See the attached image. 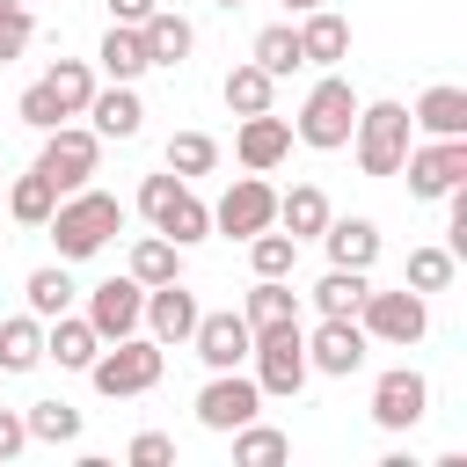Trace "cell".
I'll use <instances>...</instances> for the list:
<instances>
[{"label": "cell", "instance_id": "cell-4", "mask_svg": "<svg viewBox=\"0 0 467 467\" xmlns=\"http://www.w3.org/2000/svg\"><path fill=\"white\" fill-rule=\"evenodd\" d=\"M88 379H95V394H109V401L146 394V387L161 379V343H153V336H117V350H95Z\"/></svg>", "mask_w": 467, "mask_h": 467}, {"label": "cell", "instance_id": "cell-45", "mask_svg": "<svg viewBox=\"0 0 467 467\" xmlns=\"http://www.w3.org/2000/svg\"><path fill=\"white\" fill-rule=\"evenodd\" d=\"M285 7H299V15H306V7H321V0H285Z\"/></svg>", "mask_w": 467, "mask_h": 467}, {"label": "cell", "instance_id": "cell-47", "mask_svg": "<svg viewBox=\"0 0 467 467\" xmlns=\"http://www.w3.org/2000/svg\"><path fill=\"white\" fill-rule=\"evenodd\" d=\"M0 7H15V0H0Z\"/></svg>", "mask_w": 467, "mask_h": 467}, {"label": "cell", "instance_id": "cell-29", "mask_svg": "<svg viewBox=\"0 0 467 467\" xmlns=\"http://www.w3.org/2000/svg\"><path fill=\"white\" fill-rule=\"evenodd\" d=\"M365 292H372V285H365V270H343V263H336V270L314 285V306H321V314H358V306H365Z\"/></svg>", "mask_w": 467, "mask_h": 467}, {"label": "cell", "instance_id": "cell-35", "mask_svg": "<svg viewBox=\"0 0 467 467\" xmlns=\"http://www.w3.org/2000/svg\"><path fill=\"white\" fill-rule=\"evenodd\" d=\"M22 423H29V438H44V445H66V438H80V409H73V401H36Z\"/></svg>", "mask_w": 467, "mask_h": 467}, {"label": "cell", "instance_id": "cell-41", "mask_svg": "<svg viewBox=\"0 0 467 467\" xmlns=\"http://www.w3.org/2000/svg\"><path fill=\"white\" fill-rule=\"evenodd\" d=\"M29 29H36V22H29V15H22V0H15V7H0V66H7V58H22V51H29Z\"/></svg>", "mask_w": 467, "mask_h": 467}, {"label": "cell", "instance_id": "cell-33", "mask_svg": "<svg viewBox=\"0 0 467 467\" xmlns=\"http://www.w3.org/2000/svg\"><path fill=\"white\" fill-rule=\"evenodd\" d=\"M255 66H263L270 80H277V73H292V66H306V58H299V29H292V22L263 29V36H255Z\"/></svg>", "mask_w": 467, "mask_h": 467}, {"label": "cell", "instance_id": "cell-23", "mask_svg": "<svg viewBox=\"0 0 467 467\" xmlns=\"http://www.w3.org/2000/svg\"><path fill=\"white\" fill-rule=\"evenodd\" d=\"M248 328H277V321H299V292L285 285V277H255V292H248V314H241Z\"/></svg>", "mask_w": 467, "mask_h": 467}, {"label": "cell", "instance_id": "cell-44", "mask_svg": "<svg viewBox=\"0 0 467 467\" xmlns=\"http://www.w3.org/2000/svg\"><path fill=\"white\" fill-rule=\"evenodd\" d=\"M109 15H117V22H131V29H139V22H146V15H153V0H109Z\"/></svg>", "mask_w": 467, "mask_h": 467}, {"label": "cell", "instance_id": "cell-2", "mask_svg": "<svg viewBox=\"0 0 467 467\" xmlns=\"http://www.w3.org/2000/svg\"><path fill=\"white\" fill-rule=\"evenodd\" d=\"M350 139H358V168L365 175H401V161H409V109L401 102H365Z\"/></svg>", "mask_w": 467, "mask_h": 467}, {"label": "cell", "instance_id": "cell-32", "mask_svg": "<svg viewBox=\"0 0 467 467\" xmlns=\"http://www.w3.org/2000/svg\"><path fill=\"white\" fill-rule=\"evenodd\" d=\"M285 452H292V445H285V431H263L255 416L234 431V460H241V467H277Z\"/></svg>", "mask_w": 467, "mask_h": 467}, {"label": "cell", "instance_id": "cell-15", "mask_svg": "<svg viewBox=\"0 0 467 467\" xmlns=\"http://www.w3.org/2000/svg\"><path fill=\"white\" fill-rule=\"evenodd\" d=\"M197 314H204V306H197V292H182L175 277H168V285H146V314H139V321L153 328V343H190Z\"/></svg>", "mask_w": 467, "mask_h": 467}, {"label": "cell", "instance_id": "cell-19", "mask_svg": "<svg viewBox=\"0 0 467 467\" xmlns=\"http://www.w3.org/2000/svg\"><path fill=\"white\" fill-rule=\"evenodd\" d=\"M343 51H350V22L328 15V7H306V22H299V58H306V66H336Z\"/></svg>", "mask_w": 467, "mask_h": 467}, {"label": "cell", "instance_id": "cell-10", "mask_svg": "<svg viewBox=\"0 0 467 467\" xmlns=\"http://www.w3.org/2000/svg\"><path fill=\"white\" fill-rule=\"evenodd\" d=\"M365 365V328L350 321V314H321V328L306 336V372H336V379H350Z\"/></svg>", "mask_w": 467, "mask_h": 467}, {"label": "cell", "instance_id": "cell-8", "mask_svg": "<svg viewBox=\"0 0 467 467\" xmlns=\"http://www.w3.org/2000/svg\"><path fill=\"white\" fill-rule=\"evenodd\" d=\"M358 321H365V336H379V343H423V328H431L423 292H365Z\"/></svg>", "mask_w": 467, "mask_h": 467}, {"label": "cell", "instance_id": "cell-5", "mask_svg": "<svg viewBox=\"0 0 467 467\" xmlns=\"http://www.w3.org/2000/svg\"><path fill=\"white\" fill-rule=\"evenodd\" d=\"M248 358H255V387H263V394H299V387H306V336H299V321L255 328Z\"/></svg>", "mask_w": 467, "mask_h": 467}, {"label": "cell", "instance_id": "cell-11", "mask_svg": "<svg viewBox=\"0 0 467 467\" xmlns=\"http://www.w3.org/2000/svg\"><path fill=\"white\" fill-rule=\"evenodd\" d=\"M139 314H146V285H139V277H109V285H95V292H88V328H95L102 343L131 336V328H139Z\"/></svg>", "mask_w": 467, "mask_h": 467}, {"label": "cell", "instance_id": "cell-9", "mask_svg": "<svg viewBox=\"0 0 467 467\" xmlns=\"http://www.w3.org/2000/svg\"><path fill=\"white\" fill-rule=\"evenodd\" d=\"M409 197H445L452 182H467V139H431V146H409Z\"/></svg>", "mask_w": 467, "mask_h": 467}, {"label": "cell", "instance_id": "cell-7", "mask_svg": "<svg viewBox=\"0 0 467 467\" xmlns=\"http://www.w3.org/2000/svg\"><path fill=\"white\" fill-rule=\"evenodd\" d=\"M95 153H102V139L95 131H73V124H51L44 131V153H36V175L66 197V190H80L88 175H95Z\"/></svg>", "mask_w": 467, "mask_h": 467}, {"label": "cell", "instance_id": "cell-42", "mask_svg": "<svg viewBox=\"0 0 467 467\" xmlns=\"http://www.w3.org/2000/svg\"><path fill=\"white\" fill-rule=\"evenodd\" d=\"M168 460H175V438H161V431L131 438V467H168Z\"/></svg>", "mask_w": 467, "mask_h": 467}, {"label": "cell", "instance_id": "cell-31", "mask_svg": "<svg viewBox=\"0 0 467 467\" xmlns=\"http://www.w3.org/2000/svg\"><path fill=\"white\" fill-rule=\"evenodd\" d=\"M248 263H255V277H292V263H299V241L292 234H248Z\"/></svg>", "mask_w": 467, "mask_h": 467}, {"label": "cell", "instance_id": "cell-6", "mask_svg": "<svg viewBox=\"0 0 467 467\" xmlns=\"http://www.w3.org/2000/svg\"><path fill=\"white\" fill-rule=\"evenodd\" d=\"M350 124H358V95H350V80H321L314 95H306V109H299V139L306 146H350Z\"/></svg>", "mask_w": 467, "mask_h": 467}, {"label": "cell", "instance_id": "cell-26", "mask_svg": "<svg viewBox=\"0 0 467 467\" xmlns=\"http://www.w3.org/2000/svg\"><path fill=\"white\" fill-rule=\"evenodd\" d=\"M277 219L292 226V241H306V234H321V226H328V197H321L314 182H299V190H285V197H277Z\"/></svg>", "mask_w": 467, "mask_h": 467}, {"label": "cell", "instance_id": "cell-27", "mask_svg": "<svg viewBox=\"0 0 467 467\" xmlns=\"http://www.w3.org/2000/svg\"><path fill=\"white\" fill-rule=\"evenodd\" d=\"M44 365V328L22 314V321H0V372H29Z\"/></svg>", "mask_w": 467, "mask_h": 467}, {"label": "cell", "instance_id": "cell-3", "mask_svg": "<svg viewBox=\"0 0 467 467\" xmlns=\"http://www.w3.org/2000/svg\"><path fill=\"white\" fill-rule=\"evenodd\" d=\"M139 212H146L175 248H190V241H204V234H212V212L182 190V175H146V182H139Z\"/></svg>", "mask_w": 467, "mask_h": 467}, {"label": "cell", "instance_id": "cell-28", "mask_svg": "<svg viewBox=\"0 0 467 467\" xmlns=\"http://www.w3.org/2000/svg\"><path fill=\"white\" fill-rule=\"evenodd\" d=\"M270 88H277V80L248 58V66H234V73H226V109H234V117H255V109H270Z\"/></svg>", "mask_w": 467, "mask_h": 467}, {"label": "cell", "instance_id": "cell-1", "mask_svg": "<svg viewBox=\"0 0 467 467\" xmlns=\"http://www.w3.org/2000/svg\"><path fill=\"white\" fill-rule=\"evenodd\" d=\"M44 226H51L58 255H66V263H80V255H95L109 234H124V204H117L109 190H66V204H58Z\"/></svg>", "mask_w": 467, "mask_h": 467}, {"label": "cell", "instance_id": "cell-16", "mask_svg": "<svg viewBox=\"0 0 467 467\" xmlns=\"http://www.w3.org/2000/svg\"><path fill=\"white\" fill-rule=\"evenodd\" d=\"M248 343H255V328H248L241 314H197V328H190V350H197L212 372L241 365V358H248Z\"/></svg>", "mask_w": 467, "mask_h": 467}, {"label": "cell", "instance_id": "cell-34", "mask_svg": "<svg viewBox=\"0 0 467 467\" xmlns=\"http://www.w3.org/2000/svg\"><path fill=\"white\" fill-rule=\"evenodd\" d=\"M175 255H182V248H175L168 234H146V241L131 248V277H139V285H168V277H175Z\"/></svg>", "mask_w": 467, "mask_h": 467}, {"label": "cell", "instance_id": "cell-46", "mask_svg": "<svg viewBox=\"0 0 467 467\" xmlns=\"http://www.w3.org/2000/svg\"><path fill=\"white\" fill-rule=\"evenodd\" d=\"M219 7H241V0H219Z\"/></svg>", "mask_w": 467, "mask_h": 467}, {"label": "cell", "instance_id": "cell-36", "mask_svg": "<svg viewBox=\"0 0 467 467\" xmlns=\"http://www.w3.org/2000/svg\"><path fill=\"white\" fill-rule=\"evenodd\" d=\"M7 204H15V219H22V226H44V219L58 212V190H51L44 175H22V182L7 190Z\"/></svg>", "mask_w": 467, "mask_h": 467}, {"label": "cell", "instance_id": "cell-22", "mask_svg": "<svg viewBox=\"0 0 467 467\" xmlns=\"http://www.w3.org/2000/svg\"><path fill=\"white\" fill-rule=\"evenodd\" d=\"M88 117H95V139H131V131L146 124V109H139L131 80H117L109 95H88Z\"/></svg>", "mask_w": 467, "mask_h": 467}, {"label": "cell", "instance_id": "cell-12", "mask_svg": "<svg viewBox=\"0 0 467 467\" xmlns=\"http://www.w3.org/2000/svg\"><path fill=\"white\" fill-rule=\"evenodd\" d=\"M270 219H277V190H270V182H255V175H241V182L219 197V212H212V226H219V234H234V241L263 234Z\"/></svg>", "mask_w": 467, "mask_h": 467}, {"label": "cell", "instance_id": "cell-25", "mask_svg": "<svg viewBox=\"0 0 467 467\" xmlns=\"http://www.w3.org/2000/svg\"><path fill=\"white\" fill-rule=\"evenodd\" d=\"M95 58H102V73H109V80H139V73H146V44H139V29H131V22H109V36H102V51H95Z\"/></svg>", "mask_w": 467, "mask_h": 467}, {"label": "cell", "instance_id": "cell-14", "mask_svg": "<svg viewBox=\"0 0 467 467\" xmlns=\"http://www.w3.org/2000/svg\"><path fill=\"white\" fill-rule=\"evenodd\" d=\"M255 401H263V387H255V379H241V372L226 365V372L197 394V423H204V431H241V423L255 416Z\"/></svg>", "mask_w": 467, "mask_h": 467}, {"label": "cell", "instance_id": "cell-38", "mask_svg": "<svg viewBox=\"0 0 467 467\" xmlns=\"http://www.w3.org/2000/svg\"><path fill=\"white\" fill-rule=\"evenodd\" d=\"M66 306H73V277H66V270H36V277H29V314H36V321H58Z\"/></svg>", "mask_w": 467, "mask_h": 467}, {"label": "cell", "instance_id": "cell-37", "mask_svg": "<svg viewBox=\"0 0 467 467\" xmlns=\"http://www.w3.org/2000/svg\"><path fill=\"white\" fill-rule=\"evenodd\" d=\"M452 248H409V292H445L452 285Z\"/></svg>", "mask_w": 467, "mask_h": 467}, {"label": "cell", "instance_id": "cell-30", "mask_svg": "<svg viewBox=\"0 0 467 467\" xmlns=\"http://www.w3.org/2000/svg\"><path fill=\"white\" fill-rule=\"evenodd\" d=\"M44 88L58 95V109H66V117H80V109H88V95H95V73H88L80 58H58V66L44 73Z\"/></svg>", "mask_w": 467, "mask_h": 467}, {"label": "cell", "instance_id": "cell-18", "mask_svg": "<svg viewBox=\"0 0 467 467\" xmlns=\"http://www.w3.org/2000/svg\"><path fill=\"white\" fill-rule=\"evenodd\" d=\"M139 44H146V66H182L197 36H190V22H182V15H168V7H153V15L139 22Z\"/></svg>", "mask_w": 467, "mask_h": 467}, {"label": "cell", "instance_id": "cell-20", "mask_svg": "<svg viewBox=\"0 0 467 467\" xmlns=\"http://www.w3.org/2000/svg\"><path fill=\"white\" fill-rule=\"evenodd\" d=\"M409 124H423L431 139H467V88H423Z\"/></svg>", "mask_w": 467, "mask_h": 467}, {"label": "cell", "instance_id": "cell-39", "mask_svg": "<svg viewBox=\"0 0 467 467\" xmlns=\"http://www.w3.org/2000/svg\"><path fill=\"white\" fill-rule=\"evenodd\" d=\"M212 161H219V146H212L204 131H175V139H168V175H204Z\"/></svg>", "mask_w": 467, "mask_h": 467}, {"label": "cell", "instance_id": "cell-24", "mask_svg": "<svg viewBox=\"0 0 467 467\" xmlns=\"http://www.w3.org/2000/svg\"><path fill=\"white\" fill-rule=\"evenodd\" d=\"M95 350H102V336L88 328V321H51V336H44V358H58V365H73V372H88L95 365Z\"/></svg>", "mask_w": 467, "mask_h": 467}, {"label": "cell", "instance_id": "cell-43", "mask_svg": "<svg viewBox=\"0 0 467 467\" xmlns=\"http://www.w3.org/2000/svg\"><path fill=\"white\" fill-rule=\"evenodd\" d=\"M22 445H29V423H22L15 409H0V460H15Z\"/></svg>", "mask_w": 467, "mask_h": 467}, {"label": "cell", "instance_id": "cell-17", "mask_svg": "<svg viewBox=\"0 0 467 467\" xmlns=\"http://www.w3.org/2000/svg\"><path fill=\"white\" fill-rule=\"evenodd\" d=\"M234 153H241V168H277L285 153H292V124L285 117H270V109H255V117H241V139H234Z\"/></svg>", "mask_w": 467, "mask_h": 467}, {"label": "cell", "instance_id": "cell-13", "mask_svg": "<svg viewBox=\"0 0 467 467\" xmlns=\"http://www.w3.org/2000/svg\"><path fill=\"white\" fill-rule=\"evenodd\" d=\"M423 401H431L423 372L394 365V372H379V387H372V423H379V431H409V423H423Z\"/></svg>", "mask_w": 467, "mask_h": 467}, {"label": "cell", "instance_id": "cell-40", "mask_svg": "<svg viewBox=\"0 0 467 467\" xmlns=\"http://www.w3.org/2000/svg\"><path fill=\"white\" fill-rule=\"evenodd\" d=\"M58 117H66V109H58V95H51L44 80H36V88H22V124H29V131H51Z\"/></svg>", "mask_w": 467, "mask_h": 467}, {"label": "cell", "instance_id": "cell-21", "mask_svg": "<svg viewBox=\"0 0 467 467\" xmlns=\"http://www.w3.org/2000/svg\"><path fill=\"white\" fill-rule=\"evenodd\" d=\"M321 241H328V263H343V270H372V255H379V226L372 219H328Z\"/></svg>", "mask_w": 467, "mask_h": 467}]
</instances>
